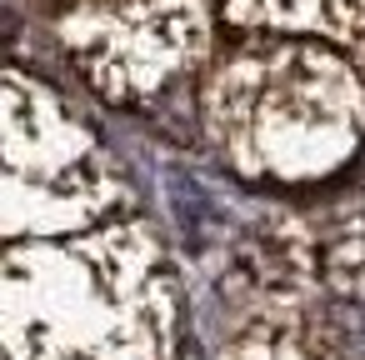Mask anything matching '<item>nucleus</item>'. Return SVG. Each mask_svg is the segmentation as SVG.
Here are the masks:
<instances>
[{
    "instance_id": "obj_2",
    "label": "nucleus",
    "mask_w": 365,
    "mask_h": 360,
    "mask_svg": "<svg viewBox=\"0 0 365 360\" xmlns=\"http://www.w3.org/2000/svg\"><path fill=\"white\" fill-rule=\"evenodd\" d=\"M245 320L235 325L225 360H350L340 315H330L335 295L325 290H280V295H240Z\"/></svg>"
},
{
    "instance_id": "obj_1",
    "label": "nucleus",
    "mask_w": 365,
    "mask_h": 360,
    "mask_svg": "<svg viewBox=\"0 0 365 360\" xmlns=\"http://www.w3.org/2000/svg\"><path fill=\"white\" fill-rule=\"evenodd\" d=\"M180 280L101 130L6 76V360H180Z\"/></svg>"
}]
</instances>
